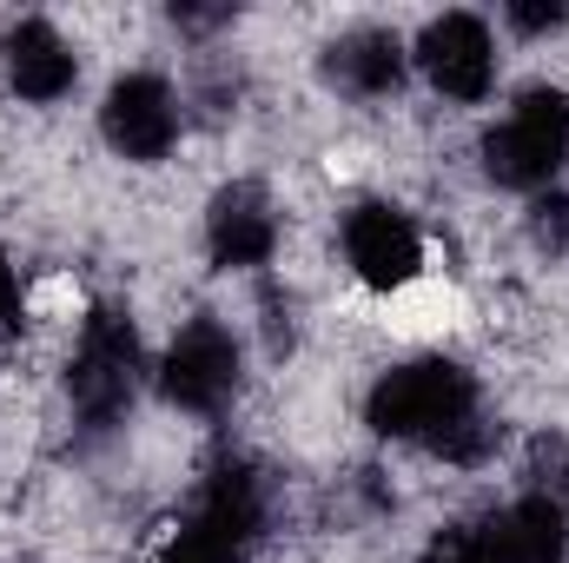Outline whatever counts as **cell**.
I'll list each match as a JSON object with an SVG mask.
<instances>
[{"label": "cell", "instance_id": "obj_1", "mask_svg": "<svg viewBox=\"0 0 569 563\" xmlns=\"http://www.w3.org/2000/svg\"><path fill=\"white\" fill-rule=\"evenodd\" d=\"M365 424L391 444H425L450 464H483L497 444V424L483 418L477 378L457 358H411L391 365L371 398H365Z\"/></svg>", "mask_w": 569, "mask_h": 563}, {"label": "cell", "instance_id": "obj_2", "mask_svg": "<svg viewBox=\"0 0 569 563\" xmlns=\"http://www.w3.org/2000/svg\"><path fill=\"white\" fill-rule=\"evenodd\" d=\"M259 531H266V477L246 457H226L199 484L192 511L166 537V557L159 563H246L252 544H259Z\"/></svg>", "mask_w": 569, "mask_h": 563}, {"label": "cell", "instance_id": "obj_3", "mask_svg": "<svg viewBox=\"0 0 569 563\" xmlns=\"http://www.w3.org/2000/svg\"><path fill=\"white\" fill-rule=\"evenodd\" d=\"M140 392V325L127 305H93L80 318V345L67 365V398L87 431H113Z\"/></svg>", "mask_w": 569, "mask_h": 563}, {"label": "cell", "instance_id": "obj_4", "mask_svg": "<svg viewBox=\"0 0 569 563\" xmlns=\"http://www.w3.org/2000/svg\"><path fill=\"white\" fill-rule=\"evenodd\" d=\"M569 159V93L563 87H523L517 107L490 127L483 172L510 192H543Z\"/></svg>", "mask_w": 569, "mask_h": 563}, {"label": "cell", "instance_id": "obj_5", "mask_svg": "<svg viewBox=\"0 0 569 563\" xmlns=\"http://www.w3.org/2000/svg\"><path fill=\"white\" fill-rule=\"evenodd\" d=\"M239 378H246V345H239L232 325H219L212 312H199L192 325H179V338H172L166 358H159V392H166V405H179V412H192V418L226 412L232 392H239Z\"/></svg>", "mask_w": 569, "mask_h": 563}, {"label": "cell", "instance_id": "obj_6", "mask_svg": "<svg viewBox=\"0 0 569 563\" xmlns=\"http://www.w3.org/2000/svg\"><path fill=\"white\" fill-rule=\"evenodd\" d=\"M345 259H351L358 285L391 298V292H411L425 279V233L391 199H365L345 213Z\"/></svg>", "mask_w": 569, "mask_h": 563}, {"label": "cell", "instance_id": "obj_7", "mask_svg": "<svg viewBox=\"0 0 569 563\" xmlns=\"http://www.w3.org/2000/svg\"><path fill=\"white\" fill-rule=\"evenodd\" d=\"M418 67H425V80L443 100L477 107L497 87V40H490V27L477 13H437L418 33Z\"/></svg>", "mask_w": 569, "mask_h": 563}, {"label": "cell", "instance_id": "obj_8", "mask_svg": "<svg viewBox=\"0 0 569 563\" xmlns=\"http://www.w3.org/2000/svg\"><path fill=\"white\" fill-rule=\"evenodd\" d=\"M100 134L120 159H166L179 140V93L159 80V73H120L100 100Z\"/></svg>", "mask_w": 569, "mask_h": 563}, {"label": "cell", "instance_id": "obj_9", "mask_svg": "<svg viewBox=\"0 0 569 563\" xmlns=\"http://www.w3.org/2000/svg\"><path fill=\"white\" fill-rule=\"evenodd\" d=\"M206 253H212V266H226V273H259V266H272V253H279V213H272L266 186H252V179L219 186V199H212V213H206Z\"/></svg>", "mask_w": 569, "mask_h": 563}, {"label": "cell", "instance_id": "obj_10", "mask_svg": "<svg viewBox=\"0 0 569 563\" xmlns=\"http://www.w3.org/2000/svg\"><path fill=\"white\" fill-rule=\"evenodd\" d=\"M477 544H483V563H563L569 557V511L557 497L530 491V497L477 517Z\"/></svg>", "mask_w": 569, "mask_h": 563}, {"label": "cell", "instance_id": "obj_11", "mask_svg": "<svg viewBox=\"0 0 569 563\" xmlns=\"http://www.w3.org/2000/svg\"><path fill=\"white\" fill-rule=\"evenodd\" d=\"M405 40L391 27H351L325 47V80L345 100H391L405 87Z\"/></svg>", "mask_w": 569, "mask_h": 563}, {"label": "cell", "instance_id": "obj_12", "mask_svg": "<svg viewBox=\"0 0 569 563\" xmlns=\"http://www.w3.org/2000/svg\"><path fill=\"white\" fill-rule=\"evenodd\" d=\"M0 60H7V87H13L20 100H33V107L67 100L73 80H80L73 47H67L60 27H47V20H20V27L0 40Z\"/></svg>", "mask_w": 569, "mask_h": 563}, {"label": "cell", "instance_id": "obj_13", "mask_svg": "<svg viewBox=\"0 0 569 563\" xmlns=\"http://www.w3.org/2000/svg\"><path fill=\"white\" fill-rule=\"evenodd\" d=\"M530 233H537V246L563 253L569 246V199L563 192H537V206H530Z\"/></svg>", "mask_w": 569, "mask_h": 563}, {"label": "cell", "instance_id": "obj_14", "mask_svg": "<svg viewBox=\"0 0 569 563\" xmlns=\"http://www.w3.org/2000/svg\"><path fill=\"white\" fill-rule=\"evenodd\" d=\"M418 563H483V544H477V524H457V531H443V537H430L425 557Z\"/></svg>", "mask_w": 569, "mask_h": 563}, {"label": "cell", "instance_id": "obj_15", "mask_svg": "<svg viewBox=\"0 0 569 563\" xmlns=\"http://www.w3.org/2000/svg\"><path fill=\"white\" fill-rule=\"evenodd\" d=\"M563 20H569L563 0H550V7H543V0H517V7H510V27H523V33H557Z\"/></svg>", "mask_w": 569, "mask_h": 563}, {"label": "cell", "instance_id": "obj_16", "mask_svg": "<svg viewBox=\"0 0 569 563\" xmlns=\"http://www.w3.org/2000/svg\"><path fill=\"white\" fill-rule=\"evenodd\" d=\"M27 325V298H20V266L0 253V332H20Z\"/></svg>", "mask_w": 569, "mask_h": 563}]
</instances>
